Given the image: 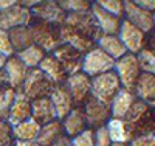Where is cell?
Returning a JSON list of instances; mask_svg holds the SVG:
<instances>
[{
	"label": "cell",
	"instance_id": "d4e9b609",
	"mask_svg": "<svg viewBox=\"0 0 155 146\" xmlns=\"http://www.w3.org/2000/svg\"><path fill=\"white\" fill-rule=\"evenodd\" d=\"M134 93L138 100L144 101L147 104L153 103L155 101V75L141 73L135 84Z\"/></svg>",
	"mask_w": 155,
	"mask_h": 146
},
{
	"label": "cell",
	"instance_id": "d590c367",
	"mask_svg": "<svg viewBox=\"0 0 155 146\" xmlns=\"http://www.w3.org/2000/svg\"><path fill=\"white\" fill-rule=\"evenodd\" d=\"M71 146H95L93 140V129H85L84 132L78 134L71 138Z\"/></svg>",
	"mask_w": 155,
	"mask_h": 146
},
{
	"label": "cell",
	"instance_id": "60d3db41",
	"mask_svg": "<svg viewBox=\"0 0 155 146\" xmlns=\"http://www.w3.org/2000/svg\"><path fill=\"white\" fill-rule=\"evenodd\" d=\"M48 146H71V138L67 137V135H62L61 138H58L56 141H53Z\"/></svg>",
	"mask_w": 155,
	"mask_h": 146
},
{
	"label": "cell",
	"instance_id": "30bf717a",
	"mask_svg": "<svg viewBox=\"0 0 155 146\" xmlns=\"http://www.w3.org/2000/svg\"><path fill=\"white\" fill-rule=\"evenodd\" d=\"M31 16L34 20H41L47 23H54V25H62L65 20L67 14L56 0H42L37 2L34 8L30 9Z\"/></svg>",
	"mask_w": 155,
	"mask_h": 146
},
{
	"label": "cell",
	"instance_id": "8d00e7d4",
	"mask_svg": "<svg viewBox=\"0 0 155 146\" xmlns=\"http://www.w3.org/2000/svg\"><path fill=\"white\" fill-rule=\"evenodd\" d=\"M93 140H95V146H110L112 144L109 131L106 126L93 129Z\"/></svg>",
	"mask_w": 155,
	"mask_h": 146
},
{
	"label": "cell",
	"instance_id": "44dd1931",
	"mask_svg": "<svg viewBox=\"0 0 155 146\" xmlns=\"http://www.w3.org/2000/svg\"><path fill=\"white\" fill-rule=\"evenodd\" d=\"M31 118L36 120L41 126L58 120L53 103H51L50 97H44V98H37L31 101Z\"/></svg>",
	"mask_w": 155,
	"mask_h": 146
},
{
	"label": "cell",
	"instance_id": "9c48e42d",
	"mask_svg": "<svg viewBox=\"0 0 155 146\" xmlns=\"http://www.w3.org/2000/svg\"><path fill=\"white\" fill-rule=\"evenodd\" d=\"M116 36L120 37V41L126 47L127 53H132V55H138V53L143 48H146V45H147L146 34L140 28H137L135 25H132L130 22H127L126 19H123L120 31Z\"/></svg>",
	"mask_w": 155,
	"mask_h": 146
},
{
	"label": "cell",
	"instance_id": "d6986e66",
	"mask_svg": "<svg viewBox=\"0 0 155 146\" xmlns=\"http://www.w3.org/2000/svg\"><path fill=\"white\" fill-rule=\"evenodd\" d=\"M6 76H8V84L11 89L14 90H20L25 78H27V73H28V69L25 67V64L16 56L12 55L6 59V64L3 67Z\"/></svg>",
	"mask_w": 155,
	"mask_h": 146
},
{
	"label": "cell",
	"instance_id": "ab89813d",
	"mask_svg": "<svg viewBox=\"0 0 155 146\" xmlns=\"http://www.w3.org/2000/svg\"><path fill=\"white\" fill-rule=\"evenodd\" d=\"M135 3L138 6H141L143 9L149 11V12L155 11V0H135Z\"/></svg>",
	"mask_w": 155,
	"mask_h": 146
},
{
	"label": "cell",
	"instance_id": "ac0fdd59",
	"mask_svg": "<svg viewBox=\"0 0 155 146\" xmlns=\"http://www.w3.org/2000/svg\"><path fill=\"white\" fill-rule=\"evenodd\" d=\"M30 118H31V100L25 97L20 90H16V98L11 106L9 117L6 121L11 126H16L25 120H30Z\"/></svg>",
	"mask_w": 155,
	"mask_h": 146
},
{
	"label": "cell",
	"instance_id": "d6a6232c",
	"mask_svg": "<svg viewBox=\"0 0 155 146\" xmlns=\"http://www.w3.org/2000/svg\"><path fill=\"white\" fill-rule=\"evenodd\" d=\"M58 3L64 11H65V14L90 11V8H92V2H88V0H59Z\"/></svg>",
	"mask_w": 155,
	"mask_h": 146
},
{
	"label": "cell",
	"instance_id": "6da1fadb",
	"mask_svg": "<svg viewBox=\"0 0 155 146\" xmlns=\"http://www.w3.org/2000/svg\"><path fill=\"white\" fill-rule=\"evenodd\" d=\"M123 120L130 127L134 137L155 132V112L152 110V107L147 103L141 101L138 98L135 100L130 110L127 112V115Z\"/></svg>",
	"mask_w": 155,
	"mask_h": 146
},
{
	"label": "cell",
	"instance_id": "9a60e30c",
	"mask_svg": "<svg viewBox=\"0 0 155 146\" xmlns=\"http://www.w3.org/2000/svg\"><path fill=\"white\" fill-rule=\"evenodd\" d=\"M50 100H51V103H53V107H54L58 120H64V118L76 107L74 101L70 95L68 89L65 87V84L54 86L53 90H51V93H50Z\"/></svg>",
	"mask_w": 155,
	"mask_h": 146
},
{
	"label": "cell",
	"instance_id": "c3c4849f",
	"mask_svg": "<svg viewBox=\"0 0 155 146\" xmlns=\"http://www.w3.org/2000/svg\"><path fill=\"white\" fill-rule=\"evenodd\" d=\"M149 106H150V107H152V110H153V112H155V101H153V103H150V104H149Z\"/></svg>",
	"mask_w": 155,
	"mask_h": 146
},
{
	"label": "cell",
	"instance_id": "7a4b0ae2",
	"mask_svg": "<svg viewBox=\"0 0 155 146\" xmlns=\"http://www.w3.org/2000/svg\"><path fill=\"white\" fill-rule=\"evenodd\" d=\"M30 30L33 34L34 45L41 47L47 55L53 53L61 44V25L47 23L41 20H34L30 23Z\"/></svg>",
	"mask_w": 155,
	"mask_h": 146
},
{
	"label": "cell",
	"instance_id": "2e32d148",
	"mask_svg": "<svg viewBox=\"0 0 155 146\" xmlns=\"http://www.w3.org/2000/svg\"><path fill=\"white\" fill-rule=\"evenodd\" d=\"M90 11H92V14L99 26V31L101 34H110V36H116L120 31V26H121V22L123 19L121 17H116L113 14H110V12L104 11L101 6H98L96 2H92V8H90Z\"/></svg>",
	"mask_w": 155,
	"mask_h": 146
},
{
	"label": "cell",
	"instance_id": "8992f818",
	"mask_svg": "<svg viewBox=\"0 0 155 146\" xmlns=\"http://www.w3.org/2000/svg\"><path fill=\"white\" fill-rule=\"evenodd\" d=\"M113 67H115V61L109 55H106L101 48L95 47L84 55L81 72H84L90 78H95L98 75H102V73H107V72L113 70Z\"/></svg>",
	"mask_w": 155,
	"mask_h": 146
},
{
	"label": "cell",
	"instance_id": "8fae6325",
	"mask_svg": "<svg viewBox=\"0 0 155 146\" xmlns=\"http://www.w3.org/2000/svg\"><path fill=\"white\" fill-rule=\"evenodd\" d=\"M124 19L140 28L144 34L150 33L155 28L152 12L138 6L135 0H124Z\"/></svg>",
	"mask_w": 155,
	"mask_h": 146
},
{
	"label": "cell",
	"instance_id": "836d02e7",
	"mask_svg": "<svg viewBox=\"0 0 155 146\" xmlns=\"http://www.w3.org/2000/svg\"><path fill=\"white\" fill-rule=\"evenodd\" d=\"M98 6L116 17L124 16V0H98Z\"/></svg>",
	"mask_w": 155,
	"mask_h": 146
},
{
	"label": "cell",
	"instance_id": "ba28073f",
	"mask_svg": "<svg viewBox=\"0 0 155 146\" xmlns=\"http://www.w3.org/2000/svg\"><path fill=\"white\" fill-rule=\"evenodd\" d=\"M81 107L84 110L85 120H87V124H88L90 129H96V127H101V126H106L107 121L112 118L110 106L98 101L92 95L82 103Z\"/></svg>",
	"mask_w": 155,
	"mask_h": 146
},
{
	"label": "cell",
	"instance_id": "7c38bea8",
	"mask_svg": "<svg viewBox=\"0 0 155 146\" xmlns=\"http://www.w3.org/2000/svg\"><path fill=\"white\" fill-rule=\"evenodd\" d=\"M33 22L31 11L19 5V2L8 9L0 11V30L9 31L19 26H28Z\"/></svg>",
	"mask_w": 155,
	"mask_h": 146
},
{
	"label": "cell",
	"instance_id": "83f0119b",
	"mask_svg": "<svg viewBox=\"0 0 155 146\" xmlns=\"http://www.w3.org/2000/svg\"><path fill=\"white\" fill-rule=\"evenodd\" d=\"M39 131H41V124L36 120H33V118L12 126L14 140H19V141H36V138L39 135Z\"/></svg>",
	"mask_w": 155,
	"mask_h": 146
},
{
	"label": "cell",
	"instance_id": "ee69618b",
	"mask_svg": "<svg viewBox=\"0 0 155 146\" xmlns=\"http://www.w3.org/2000/svg\"><path fill=\"white\" fill-rule=\"evenodd\" d=\"M17 2L16 0H0V11L2 9H8V8H11V6H14Z\"/></svg>",
	"mask_w": 155,
	"mask_h": 146
},
{
	"label": "cell",
	"instance_id": "b9f144b4",
	"mask_svg": "<svg viewBox=\"0 0 155 146\" xmlns=\"http://www.w3.org/2000/svg\"><path fill=\"white\" fill-rule=\"evenodd\" d=\"M5 87H9V84H8V76H6V73H5L3 69H0V90L5 89Z\"/></svg>",
	"mask_w": 155,
	"mask_h": 146
},
{
	"label": "cell",
	"instance_id": "603a6c76",
	"mask_svg": "<svg viewBox=\"0 0 155 146\" xmlns=\"http://www.w3.org/2000/svg\"><path fill=\"white\" fill-rule=\"evenodd\" d=\"M37 69H41L45 75H47V78L50 79L51 83H53L54 86H59V84H65V81H67V73L64 72V69H62V65L58 62V59L51 55H47L45 58H44V61L41 62V65H39Z\"/></svg>",
	"mask_w": 155,
	"mask_h": 146
},
{
	"label": "cell",
	"instance_id": "484cf974",
	"mask_svg": "<svg viewBox=\"0 0 155 146\" xmlns=\"http://www.w3.org/2000/svg\"><path fill=\"white\" fill-rule=\"evenodd\" d=\"M96 47L101 48L102 51L109 55L113 61H118L120 58H123L127 50L123 45V42L120 41L118 36H110V34H101V37L98 39Z\"/></svg>",
	"mask_w": 155,
	"mask_h": 146
},
{
	"label": "cell",
	"instance_id": "f6af8a7d",
	"mask_svg": "<svg viewBox=\"0 0 155 146\" xmlns=\"http://www.w3.org/2000/svg\"><path fill=\"white\" fill-rule=\"evenodd\" d=\"M14 146H41V144L37 141H19V140H16Z\"/></svg>",
	"mask_w": 155,
	"mask_h": 146
},
{
	"label": "cell",
	"instance_id": "7402d4cb",
	"mask_svg": "<svg viewBox=\"0 0 155 146\" xmlns=\"http://www.w3.org/2000/svg\"><path fill=\"white\" fill-rule=\"evenodd\" d=\"M135 100H137V97H135L134 92L121 89L110 103V115H112V118H124L127 115V112L130 110Z\"/></svg>",
	"mask_w": 155,
	"mask_h": 146
},
{
	"label": "cell",
	"instance_id": "681fc988",
	"mask_svg": "<svg viewBox=\"0 0 155 146\" xmlns=\"http://www.w3.org/2000/svg\"><path fill=\"white\" fill-rule=\"evenodd\" d=\"M152 16H153V25H155V11L152 12Z\"/></svg>",
	"mask_w": 155,
	"mask_h": 146
},
{
	"label": "cell",
	"instance_id": "74e56055",
	"mask_svg": "<svg viewBox=\"0 0 155 146\" xmlns=\"http://www.w3.org/2000/svg\"><path fill=\"white\" fill-rule=\"evenodd\" d=\"M129 146H155V132L143 135H135Z\"/></svg>",
	"mask_w": 155,
	"mask_h": 146
},
{
	"label": "cell",
	"instance_id": "f546056e",
	"mask_svg": "<svg viewBox=\"0 0 155 146\" xmlns=\"http://www.w3.org/2000/svg\"><path fill=\"white\" fill-rule=\"evenodd\" d=\"M16 56L25 64V67H27L28 70L30 69H37L39 65H41V62L44 61V58L47 56V53L37 45H31L28 48H25L19 53H16Z\"/></svg>",
	"mask_w": 155,
	"mask_h": 146
},
{
	"label": "cell",
	"instance_id": "e0dca14e",
	"mask_svg": "<svg viewBox=\"0 0 155 146\" xmlns=\"http://www.w3.org/2000/svg\"><path fill=\"white\" fill-rule=\"evenodd\" d=\"M61 41H62V44L73 47L74 50L82 53V55H85V53H88L92 48L96 47L95 41H92L90 37L84 36L82 33L70 28L67 25H61Z\"/></svg>",
	"mask_w": 155,
	"mask_h": 146
},
{
	"label": "cell",
	"instance_id": "ffe728a7",
	"mask_svg": "<svg viewBox=\"0 0 155 146\" xmlns=\"http://www.w3.org/2000/svg\"><path fill=\"white\" fill-rule=\"evenodd\" d=\"M61 121H62V127H64V134L70 138L76 137L78 134H81L85 129H88L85 115H84V110H82L81 106H76V107Z\"/></svg>",
	"mask_w": 155,
	"mask_h": 146
},
{
	"label": "cell",
	"instance_id": "277c9868",
	"mask_svg": "<svg viewBox=\"0 0 155 146\" xmlns=\"http://www.w3.org/2000/svg\"><path fill=\"white\" fill-rule=\"evenodd\" d=\"M121 89V83L113 70L92 78V97L107 106H110L112 100Z\"/></svg>",
	"mask_w": 155,
	"mask_h": 146
},
{
	"label": "cell",
	"instance_id": "1f68e13d",
	"mask_svg": "<svg viewBox=\"0 0 155 146\" xmlns=\"http://www.w3.org/2000/svg\"><path fill=\"white\" fill-rule=\"evenodd\" d=\"M16 98V90L11 87H5L0 90V120H8L11 106Z\"/></svg>",
	"mask_w": 155,
	"mask_h": 146
},
{
	"label": "cell",
	"instance_id": "cb8c5ba5",
	"mask_svg": "<svg viewBox=\"0 0 155 146\" xmlns=\"http://www.w3.org/2000/svg\"><path fill=\"white\" fill-rule=\"evenodd\" d=\"M109 135L112 143H126L129 144L134 138V134L130 127L127 126V123L123 120V118H110L106 124Z\"/></svg>",
	"mask_w": 155,
	"mask_h": 146
},
{
	"label": "cell",
	"instance_id": "f907efd6",
	"mask_svg": "<svg viewBox=\"0 0 155 146\" xmlns=\"http://www.w3.org/2000/svg\"><path fill=\"white\" fill-rule=\"evenodd\" d=\"M12 146H14V144H12Z\"/></svg>",
	"mask_w": 155,
	"mask_h": 146
},
{
	"label": "cell",
	"instance_id": "e575fe53",
	"mask_svg": "<svg viewBox=\"0 0 155 146\" xmlns=\"http://www.w3.org/2000/svg\"><path fill=\"white\" fill-rule=\"evenodd\" d=\"M14 141L12 126L6 120H0V146H12Z\"/></svg>",
	"mask_w": 155,
	"mask_h": 146
},
{
	"label": "cell",
	"instance_id": "5bb4252c",
	"mask_svg": "<svg viewBox=\"0 0 155 146\" xmlns=\"http://www.w3.org/2000/svg\"><path fill=\"white\" fill-rule=\"evenodd\" d=\"M65 87L74 101V106H82V103L92 95V78L84 72H78L67 78Z\"/></svg>",
	"mask_w": 155,
	"mask_h": 146
},
{
	"label": "cell",
	"instance_id": "4316f807",
	"mask_svg": "<svg viewBox=\"0 0 155 146\" xmlns=\"http://www.w3.org/2000/svg\"><path fill=\"white\" fill-rule=\"evenodd\" d=\"M64 134V127H62V121L61 120H53L44 126H41L39 135L36 138V141L41 146H48L53 141H56L58 138H61Z\"/></svg>",
	"mask_w": 155,
	"mask_h": 146
},
{
	"label": "cell",
	"instance_id": "7dc6e473",
	"mask_svg": "<svg viewBox=\"0 0 155 146\" xmlns=\"http://www.w3.org/2000/svg\"><path fill=\"white\" fill-rule=\"evenodd\" d=\"M110 146H129V144H126V143H112Z\"/></svg>",
	"mask_w": 155,
	"mask_h": 146
},
{
	"label": "cell",
	"instance_id": "4fadbf2b",
	"mask_svg": "<svg viewBox=\"0 0 155 146\" xmlns=\"http://www.w3.org/2000/svg\"><path fill=\"white\" fill-rule=\"evenodd\" d=\"M51 55H53L58 59V62L62 65V69L67 73V76H71V75L82 70L84 55L79 53L78 50H74L73 47L67 45V44H61Z\"/></svg>",
	"mask_w": 155,
	"mask_h": 146
},
{
	"label": "cell",
	"instance_id": "f1b7e54d",
	"mask_svg": "<svg viewBox=\"0 0 155 146\" xmlns=\"http://www.w3.org/2000/svg\"><path fill=\"white\" fill-rule=\"evenodd\" d=\"M9 34V41H11V45H12V50H14V55L25 48L31 47L34 42H33V34H31V30H30V25L28 26H19V28H12L8 31Z\"/></svg>",
	"mask_w": 155,
	"mask_h": 146
},
{
	"label": "cell",
	"instance_id": "5b68a950",
	"mask_svg": "<svg viewBox=\"0 0 155 146\" xmlns=\"http://www.w3.org/2000/svg\"><path fill=\"white\" fill-rule=\"evenodd\" d=\"M113 72L116 73V76H118L123 89H126L129 92H134L135 84H137L138 78L141 75L137 55L126 53L123 58H120L118 61H115Z\"/></svg>",
	"mask_w": 155,
	"mask_h": 146
},
{
	"label": "cell",
	"instance_id": "3957f363",
	"mask_svg": "<svg viewBox=\"0 0 155 146\" xmlns=\"http://www.w3.org/2000/svg\"><path fill=\"white\" fill-rule=\"evenodd\" d=\"M53 87L54 84L47 78V75L41 69H30L27 73V78H25V81L20 87V92L33 101L37 98L50 97Z\"/></svg>",
	"mask_w": 155,
	"mask_h": 146
},
{
	"label": "cell",
	"instance_id": "7bdbcfd3",
	"mask_svg": "<svg viewBox=\"0 0 155 146\" xmlns=\"http://www.w3.org/2000/svg\"><path fill=\"white\" fill-rule=\"evenodd\" d=\"M146 47L155 51V28L149 33V37H147V45H146Z\"/></svg>",
	"mask_w": 155,
	"mask_h": 146
},
{
	"label": "cell",
	"instance_id": "4dcf8cb0",
	"mask_svg": "<svg viewBox=\"0 0 155 146\" xmlns=\"http://www.w3.org/2000/svg\"><path fill=\"white\" fill-rule=\"evenodd\" d=\"M137 59H138V65H140L141 73L155 75V51L153 50H150L147 47L143 48L137 55Z\"/></svg>",
	"mask_w": 155,
	"mask_h": 146
},
{
	"label": "cell",
	"instance_id": "bcb514c9",
	"mask_svg": "<svg viewBox=\"0 0 155 146\" xmlns=\"http://www.w3.org/2000/svg\"><path fill=\"white\" fill-rule=\"evenodd\" d=\"M6 56L3 55V53H0V69H3L5 67V64H6Z\"/></svg>",
	"mask_w": 155,
	"mask_h": 146
},
{
	"label": "cell",
	"instance_id": "f35d334b",
	"mask_svg": "<svg viewBox=\"0 0 155 146\" xmlns=\"http://www.w3.org/2000/svg\"><path fill=\"white\" fill-rule=\"evenodd\" d=\"M0 53H3L6 58L14 55V50H12V45L9 41V34L5 30H0Z\"/></svg>",
	"mask_w": 155,
	"mask_h": 146
},
{
	"label": "cell",
	"instance_id": "52a82bcc",
	"mask_svg": "<svg viewBox=\"0 0 155 146\" xmlns=\"http://www.w3.org/2000/svg\"><path fill=\"white\" fill-rule=\"evenodd\" d=\"M62 25H67L70 28L82 33L84 36L90 37L95 42H98V39L101 37L99 26H98V23H96V20L92 14V11H81V12L67 14V17H65Z\"/></svg>",
	"mask_w": 155,
	"mask_h": 146
}]
</instances>
